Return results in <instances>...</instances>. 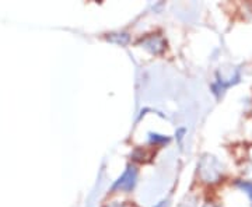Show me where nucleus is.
<instances>
[{
	"mask_svg": "<svg viewBox=\"0 0 252 207\" xmlns=\"http://www.w3.org/2000/svg\"><path fill=\"white\" fill-rule=\"evenodd\" d=\"M136 180V170L133 167H129L127 171L122 175V178L118 180L117 183L114 185V189L121 190H130L133 188Z\"/></svg>",
	"mask_w": 252,
	"mask_h": 207,
	"instance_id": "nucleus-1",
	"label": "nucleus"
},
{
	"mask_svg": "<svg viewBox=\"0 0 252 207\" xmlns=\"http://www.w3.org/2000/svg\"><path fill=\"white\" fill-rule=\"evenodd\" d=\"M143 46L144 48H147L149 51H152L153 54H157V52L162 51L164 42H162V39L160 36H152V38H147V39L144 41Z\"/></svg>",
	"mask_w": 252,
	"mask_h": 207,
	"instance_id": "nucleus-2",
	"label": "nucleus"
},
{
	"mask_svg": "<svg viewBox=\"0 0 252 207\" xmlns=\"http://www.w3.org/2000/svg\"><path fill=\"white\" fill-rule=\"evenodd\" d=\"M240 186H241L243 189L247 190V193L251 196V200H252V183H248V182H244L243 183V182H241V183H240Z\"/></svg>",
	"mask_w": 252,
	"mask_h": 207,
	"instance_id": "nucleus-3",
	"label": "nucleus"
},
{
	"mask_svg": "<svg viewBox=\"0 0 252 207\" xmlns=\"http://www.w3.org/2000/svg\"><path fill=\"white\" fill-rule=\"evenodd\" d=\"M109 39H111V41H117V42H119V44H126V41H127V35H125V34H122V36H119V38H115V36H111Z\"/></svg>",
	"mask_w": 252,
	"mask_h": 207,
	"instance_id": "nucleus-4",
	"label": "nucleus"
}]
</instances>
